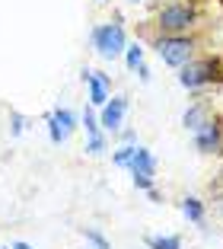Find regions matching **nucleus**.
Returning <instances> with one entry per match:
<instances>
[{"label": "nucleus", "mask_w": 223, "mask_h": 249, "mask_svg": "<svg viewBox=\"0 0 223 249\" xmlns=\"http://www.w3.org/2000/svg\"><path fill=\"white\" fill-rule=\"evenodd\" d=\"M194 22H198V10L188 0H169L156 13V26L163 36H185Z\"/></svg>", "instance_id": "obj_1"}, {"label": "nucleus", "mask_w": 223, "mask_h": 249, "mask_svg": "<svg viewBox=\"0 0 223 249\" xmlns=\"http://www.w3.org/2000/svg\"><path fill=\"white\" fill-rule=\"evenodd\" d=\"M156 54L169 67H185L194 58V38L191 36H159L156 38Z\"/></svg>", "instance_id": "obj_2"}, {"label": "nucleus", "mask_w": 223, "mask_h": 249, "mask_svg": "<svg viewBox=\"0 0 223 249\" xmlns=\"http://www.w3.org/2000/svg\"><path fill=\"white\" fill-rule=\"evenodd\" d=\"M220 77V61L214 58H198V61H188L185 67H179V83L185 89H201L207 83H214Z\"/></svg>", "instance_id": "obj_3"}, {"label": "nucleus", "mask_w": 223, "mask_h": 249, "mask_svg": "<svg viewBox=\"0 0 223 249\" xmlns=\"http://www.w3.org/2000/svg\"><path fill=\"white\" fill-rule=\"evenodd\" d=\"M93 48H96L99 58L115 61L118 54L128 48V42H124V29L118 26V22H102V26H96V29H93Z\"/></svg>", "instance_id": "obj_4"}, {"label": "nucleus", "mask_w": 223, "mask_h": 249, "mask_svg": "<svg viewBox=\"0 0 223 249\" xmlns=\"http://www.w3.org/2000/svg\"><path fill=\"white\" fill-rule=\"evenodd\" d=\"M131 173H134V185L140 192H150L153 189V176H156V160H153V154L147 150V147H137L134 160H131Z\"/></svg>", "instance_id": "obj_5"}, {"label": "nucleus", "mask_w": 223, "mask_h": 249, "mask_svg": "<svg viewBox=\"0 0 223 249\" xmlns=\"http://www.w3.org/2000/svg\"><path fill=\"white\" fill-rule=\"evenodd\" d=\"M194 147L201 154H223V122L207 118V122L194 131Z\"/></svg>", "instance_id": "obj_6"}, {"label": "nucleus", "mask_w": 223, "mask_h": 249, "mask_svg": "<svg viewBox=\"0 0 223 249\" xmlns=\"http://www.w3.org/2000/svg\"><path fill=\"white\" fill-rule=\"evenodd\" d=\"M73 128H77V115H73L70 109H54L48 115V138H51V144H64V141L70 138Z\"/></svg>", "instance_id": "obj_7"}, {"label": "nucleus", "mask_w": 223, "mask_h": 249, "mask_svg": "<svg viewBox=\"0 0 223 249\" xmlns=\"http://www.w3.org/2000/svg\"><path fill=\"white\" fill-rule=\"evenodd\" d=\"M128 112V96H108V103L99 112V128L102 131H118Z\"/></svg>", "instance_id": "obj_8"}, {"label": "nucleus", "mask_w": 223, "mask_h": 249, "mask_svg": "<svg viewBox=\"0 0 223 249\" xmlns=\"http://www.w3.org/2000/svg\"><path fill=\"white\" fill-rule=\"evenodd\" d=\"M83 80H86V87H89V103H93L96 109H102V106L108 103V89H112L108 73H102V71H83Z\"/></svg>", "instance_id": "obj_9"}, {"label": "nucleus", "mask_w": 223, "mask_h": 249, "mask_svg": "<svg viewBox=\"0 0 223 249\" xmlns=\"http://www.w3.org/2000/svg\"><path fill=\"white\" fill-rule=\"evenodd\" d=\"M182 214H185L191 224H204V201L194 198V195H188L185 201H182Z\"/></svg>", "instance_id": "obj_10"}, {"label": "nucleus", "mask_w": 223, "mask_h": 249, "mask_svg": "<svg viewBox=\"0 0 223 249\" xmlns=\"http://www.w3.org/2000/svg\"><path fill=\"white\" fill-rule=\"evenodd\" d=\"M204 112H207V109H204L201 103H198V106H191V109L185 112V118H182V122H185V128H188V131H198V128H201V124L207 122V115H204Z\"/></svg>", "instance_id": "obj_11"}, {"label": "nucleus", "mask_w": 223, "mask_h": 249, "mask_svg": "<svg viewBox=\"0 0 223 249\" xmlns=\"http://www.w3.org/2000/svg\"><path fill=\"white\" fill-rule=\"evenodd\" d=\"M147 249H182V236H147Z\"/></svg>", "instance_id": "obj_12"}, {"label": "nucleus", "mask_w": 223, "mask_h": 249, "mask_svg": "<svg viewBox=\"0 0 223 249\" xmlns=\"http://www.w3.org/2000/svg\"><path fill=\"white\" fill-rule=\"evenodd\" d=\"M80 233H83V240L89 243V249H112V243H108L105 236L99 233V230H89V227H83Z\"/></svg>", "instance_id": "obj_13"}, {"label": "nucleus", "mask_w": 223, "mask_h": 249, "mask_svg": "<svg viewBox=\"0 0 223 249\" xmlns=\"http://www.w3.org/2000/svg\"><path fill=\"white\" fill-rule=\"evenodd\" d=\"M124 61H128V71H137V67L144 64V48H140V45H128V48H124Z\"/></svg>", "instance_id": "obj_14"}, {"label": "nucleus", "mask_w": 223, "mask_h": 249, "mask_svg": "<svg viewBox=\"0 0 223 249\" xmlns=\"http://www.w3.org/2000/svg\"><path fill=\"white\" fill-rule=\"evenodd\" d=\"M134 154H137V144H124V147H118V150H115L112 163H115V166H131Z\"/></svg>", "instance_id": "obj_15"}, {"label": "nucleus", "mask_w": 223, "mask_h": 249, "mask_svg": "<svg viewBox=\"0 0 223 249\" xmlns=\"http://www.w3.org/2000/svg\"><path fill=\"white\" fill-rule=\"evenodd\" d=\"M83 128H86V138H93V134H102V128H99V118L93 115V112H83Z\"/></svg>", "instance_id": "obj_16"}, {"label": "nucleus", "mask_w": 223, "mask_h": 249, "mask_svg": "<svg viewBox=\"0 0 223 249\" xmlns=\"http://www.w3.org/2000/svg\"><path fill=\"white\" fill-rule=\"evenodd\" d=\"M86 154H93V157L105 154V138H102V134H93V138H86Z\"/></svg>", "instance_id": "obj_17"}, {"label": "nucleus", "mask_w": 223, "mask_h": 249, "mask_svg": "<svg viewBox=\"0 0 223 249\" xmlns=\"http://www.w3.org/2000/svg\"><path fill=\"white\" fill-rule=\"evenodd\" d=\"M10 122H13V128H10L13 134H22V131H26V118H22L19 112H10Z\"/></svg>", "instance_id": "obj_18"}, {"label": "nucleus", "mask_w": 223, "mask_h": 249, "mask_svg": "<svg viewBox=\"0 0 223 249\" xmlns=\"http://www.w3.org/2000/svg\"><path fill=\"white\" fill-rule=\"evenodd\" d=\"M121 138H124V144H134V138H137V134L131 131V128H124V131H121Z\"/></svg>", "instance_id": "obj_19"}, {"label": "nucleus", "mask_w": 223, "mask_h": 249, "mask_svg": "<svg viewBox=\"0 0 223 249\" xmlns=\"http://www.w3.org/2000/svg\"><path fill=\"white\" fill-rule=\"evenodd\" d=\"M10 249H35V246H29L26 240H16V243H10Z\"/></svg>", "instance_id": "obj_20"}, {"label": "nucleus", "mask_w": 223, "mask_h": 249, "mask_svg": "<svg viewBox=\"0 0 223 249\" xmlns=\"http://www.w3.org/2000/svg\"><path fill=\"white\" fill-rule=\"evenodd\" d=\"M137 73H140V80H144V83H147V80H150V71H147V67H144V64L137 67Z\"/></svg>", "instance_id": "obj_21"}, {"label": "nucleus", "mask_w": 223, "mask_h": 249, "mask_svg": "<svg viewBox=\"0 0 223 249\" xmlns=\"http://www.w3.org/2000/svg\"><path fill=\"white\" fill-rule=\"evenodd\" d=\"M131 3H140V0H131Z\"/></svg>", "instance_id": "obj_22"}, {"label": "nucleus", "mask_w": 223, "mask_h": 249, "mask_svg": "<svg viewBox=\"0 0 223 249\" xmlns=\"http://www.w3.org/2000/svg\"><path fill=\"white\" fill-rule=\"evenodd\" d=\"M99 3H108V0H99Z\"/></svg>", "instance_id": "obj_23"}, {"label": "nucleus", "mask_w": 223, "mask_h": 249, "mask_svg": "<svg viewBox=\"0 0 223 249\" xmlns=\"http://www.w3.org/2000/svg\"><path fill=\"white\" fill-rule=\"evenodd\" d=\"M7 249H10V246H7Z\"/></svg>", "instance_id": "obj_24"}]
</instances>
